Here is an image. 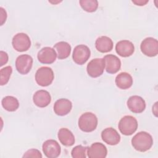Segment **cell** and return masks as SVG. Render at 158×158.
Here are the masks:
<instances>
[{
	"mask_svg": "<svg viewBox=\"0 0 158 158\" xmlns=\"http://www.w3.org/2000/svg\"><path fill=\"white\" fill-rule=\"evenodd\" d=\"M0 56H1V61H0V65L2 66L4 64H6L8 61V54L7 52L1 51L0 52Z\"/></svg>",
	"mask_w": 158,
	"mask_h": 158,
	"instance_id": "cell-28",
	"label": "cell"
},
{
	"mask_svg": "<svg viewBox=\"0 0 158 158\" xmlns=\"http://www.w3.org/2000/svg\"><path fill=\"white\" fill-rule=\"evenodd\" d=\"M91 51L89 48L86 45L80 44L74 48L72 58L77 64L83 65L89 59Z\"/></svg>",
	"mask_w": 158,
	"mask_h": 158,
	"instance_id": "cell-8",
	"label": "cell"
},
{
	"mask_svg": "<svg viewBox=\"0 0 158 158\" xmlns=\"http://www.w3.org/2000/svg\"><path fill=\"white\" fill-rule=\"evenodd\" d=\"M57 51V55L59 59H65L67 58L71 52L70 45L65 41H60L54 46Z\"/></svg>",
	"mask_w": 158,
	"mask_h": 158,
	"instance_id": "cell-22",
	"label": "cell"
},
{
	"mask_svg": "<svg viewBox=\"0 0 158 158\" xmlns=\"http://www.w3.org/2000/svg\"><path fill=\"white\" fill-rule=\"evenodd\" d=\"M112 40L106 36H102L97 38L95 42L96 49L102 53L110 52L113 48Z\"/></svg>",
	"mask_w": 158,
	"mask_h": 158,
	"instance_id": "cell-19",
	"label": "cell"
},
{
	"mask_svg": "<svg viewBox=\"0 0 158 158\" xmlns=\"http://www.w3.org/2000/svg\"><path fill=\"white\" fill-rule=\"evenodd\" d=\"M81 7L86 12H95L98 7V2L96 0H80L79 1Z\"/></svg>",
	"mask_w": 158,
	"mask_h": 158,
	"instance_id": "cell-24",
	"label": "cell"
},
{
	"mask_svg": "<svg viewBox=\"0 0 158 158\" xmlns=\"http://www.w3.org/2000/svg\"><path fill=\"white\" fill-rule=\"evenodd\" d=\"M12 44L14 49L17 51L24 52L30 48L31 40L26 33H19L13 37Z\"/></svg>",
	"mask_w": 158,
	"mask_h": 158,
	"instance_id": "cell-5",
	"label": "cell"
},
{
	"mask_svg": "<svg viewBox=\"0 0 158 158\" xmlns=\"http://www.w3.org/2000/svg\"><path fill=\"white\" fill-rule=\"evenodd\" d=\"M98 118L95 114L92 112H87L81 115L78 119L79 128L86 133L94 131L98 126Z\"/></svg>",
	"mask_w": 158,
	"mask_h": 158,
	"instance_id": "cell-2",
	"label": "cell"
},
{
	"mask_svg": "<svg viewBox=\"0 0 158 158\" xmlns=\"http://www.w3.org/2000/svg\"><path fill=\"white\" fill-rule=\"evenodd\" d=\"M72 102L65 98H61L56 101L54 104V111L59 116H64L68 114L72 110Z\"/></svg>",
	"mask_w": 158,
	"mask_h": 158,
	"instance_id": "cell-16",
	"label": "cell"
},
{
	"mask_svg": "<svg viewBox=\"0 0 158 158\" xmlns=\"http://www.w3.org/2000/svg\"><path fill=\"white\" fill-rule=\"evenodd\" d=\"M0 13H1V25H2L3 23L6 22L7 19V13L5 9L2 7H0Z\"/></svg>",
	"mask_w": 158,
	"mask_h": 158,
	"instance_id": "cell-29",
	"label": "cell"
},
{
	"mask_svg": "<svg viewBox=\"0 0 158 158\" xmlns=\"http://www.w3.org/2000/svg\"><path fill=\"white\" fill-rule=\"evenodd\" d=\"M118 127L120 133L123 135H131L138 128V122L134 117L125 115L120 120Z\"/></svg>",
	"mask_w": 158,
	"mask_h": 158,
	"instance_id": "cell-3",
	"label": "cell"
},
{
	"mask_svg": "<svg viewBox=\"0 0 158 158\" xmlns=\"http://www.w3.org/2000/svg\"><path fill=\"white\" fill-rule=\"evenodd\" d=\"M60 142L65 146H72L75 143V136L72 132L66 128H61L57 134Z\"/></svg>",
	"mask_w": 158,
	"mask_h": 158,
	"instance_id": "cell-21",
	"label": "cell"
},
{
	"mask_svg": "<svg viewBox=\"0 0 158 158\" xmlns=\"http://www.w3.org/2000/svg\"><path fill=\"white\" fill-rule=\"evenodd\" d=\"M116 52L121 57H127L131 56L135 51V46L128 40H121L115 45Z\"/></svg>",
	"mask_w": 158,
	"mask_h": 158,
	"instance_id": "cell-14",
	"label": "cell"
},
{
	"mask_svg": "<svg viewBox=\"0 0 158 158\" xmlns=\"http://www.w3.org/2000/svg\"><path fill=\"white\" fill-rule=\"evenodd\" d=\"M131 144L135 150L139 152H146L152 147L153 139L148 132L140 131L132 138Z\"/></svg>",
	"mask_w": 158,
	"mask_h": 158,
	"instance_id": "cell-1",
	"label": "cell"
},
{
	"mask_svg": "<svg viewBox=\"0 0 158 158\" xmlns=\"http://www.w3.org/2000/svg\"><path fill=\"white\" fill-rule=\"evenodd\" d=\"M157 102H156L155 103L154 106L152 107V110H155V111L154 112V113H153V114L155 115V116H156V117H157Z\"/></svg>",
	"mask_w": 158,
	"mask_h": 158,
	"instance_id": "cell-31",
	"label": "cell"
},
{
	"mask_svg": "<svg viewBox=\"0 0 158 158\" xmlns=\"http://www.w3.org/2000/svg\"><path fill=\"white\" fill-rule=\"evenodd\" d=\"M42 149L44 155L48 158L57 157L61 151L59 144L54 139L45 141L43 144Z\"/></svg>",
	"mask_w": 158,
	"mask_h": 158,
	"instance_id": "cell-10",
	"label": "cell"
},
{
	"mask_svg": "<svg viewBox=\"0 0 158 158\" xmlns=\"http://www.w3.org/2000/svg\"><path fill=\"white\" fill-rule=\"evenodd\" d=\"M101 138L104 142L111 146L118 144L120 141V135L116 130L112 127L106 128L102 131Z\"/></svg>",
	"mask_w": 158,
	"mask_h": 158,
	"instance_id": "cell-15",
	"label": "cell"
},
{
	"mask_svg": "<svg viewBox=\"0 0 158 158\" xmlns=\"http://www.w3.org/2000/svg\"><path fill=\"white\" fill-rule=\"evenodd\" d=\"M104 67L105 62L104 59L95 58L89 62L86 67V71L91 77L97 78L103 73Z\"/></svg>",
	"mask_w": 158,
	"mask_h": 158,
	"instance_id": "cell-6",
	"label": "cell"
},
{
	"mask_svg": "<svg viewBox=\"0 0 158 158\" xmlns=\"http://www.w3.org/2000/svg\"><path fill=\"white\" fill-rule=\"evenodd\" d=\"M127 106L133 113L139 114L143 112L146 108L145 101L137 95L130 96L127 100Z\"/></svg>",
	"mask_w": 158,
	"mask_h": 158,
	"instance_id": "cell-13",
	"label": "cell"
},
{
	"mask_svg": "<svg viewBox=\"0 0 158 158\" xmlns=\"http://www.w3.org/2000/svg\"><path fill=\"white\" fill-rule=\"evenodd\" d=\"M54 78V74L51 68L41 67L39 68L35 74V80L38 85L41 86L50 85Z\"/></svg>",
	"mask_w": 158,
	"mask_h": 158,
	"instance_id": "cell-4",
	"label": "cell"
},
{
	"mask_svg": "<svg viewBox=\"0 0 158 158\" xmlns=\"http://www.w3.org/2000/svg\"><path fill=\"white\" fill-rule=\"evenodd\" d=\"M148 2H149L148 0H146V1H144V0H133V1H132L133 3H134L135 4L137 5V6H140L146 5Z\"/></svg>",
	"mask_w": 158,
	"mask_h": 158,
	"instance_id": "cell-30",
	"label": "cell"
},
{
	"mask_svg": "<svg viewBox=\"0 0 158 158\" xmlns=\"http://www.w3.org/2000/svg\"><path fill=\"white\" fill-rule=\"evenodd\" d=\"M88 148L87 146H83L82 145L76 146L71 151L72 157L73 158H86Z\"/></svg>",
	"mask_w": 158,
	"mask_h": 158,
	"instance_id": "cell-26",
	"label": "cell"
},
{
	"mask_svg": "<svg viewBox=\"0 0 158 158\" xmlns=\"http://www.w3.org/2000/svg\"><path fill=\"white\" fill-rule=\"evenodd\" d=\"M87 154L89 158H104L107 154L106 147L101 143H94L88 148Z\"/></svg>",
	"mask_w": 158,
	"mask_h": 158,
	"instance_id": "cell-17",
	"label": "cell"
},
{
	"mask_svg": "<svg viewBox=\"0 0 158 158\" xmlns=\"http://www.w3.org/2000/svg\"><path fill=\"white\" fill-rule=\"evenodd\" d=\"M12 72V68L11 66H6L0 70V85L1 86L5 85L9 80L10 77Z\"/></svg>",
	"mask_w": 158,
	"mask_h": 158,
	"instance_id": "cell-25",
	"label": "cell"
},
{
	"mask_svg": "<svg viewBox=\"0 0 158 158\" xmlns=\"http://www.w3.org/2000/svg\"><path fill=\"white\" fill-rule=\"evenodd\" d=\"M106 70L107 73L114 74L117 73L121 67L120 59L114 54H107L104 57Z\"/></svg>",
	"mask_w": 158,
	"mask_h": 158,
	"instance_id": "cell-12",
	"label": "cell"
},
{
	"mask_svg": "<svg viewBox=\"0 0 158 158\" xmlns=\"http://www.w3.org/2000/svg\"><path fill=\"white\" fill-rule=\"evenodd\" d=\"M116 86L122 89L130 88L133 85V78L127 72H121L117 75L115 80Z\"/></svg>",
	"mask_w": 158,
	"mask_h": 158,
	"instance_id": "cell-20",
	"label": "cell"
},
{
	"mask_svg": "<svg viewBox=\"0 0 158 158\" xmlns=\"http://www.w3.org/2000/svg\"><path fill=\"white\" fill-rule=\"evenodd\" d=\"M37 57L39 62L41 64H51L56 60L57 53L51 47H44L38 52Z\"/></svg>",
	"mask_w": 158,
	"mask_h": 158,
	"instance_id": "cell-11",
	"label": "cell"
},
{
	"mask_svg": "<svg viewBox=\"0 0 158 158\" xmlns=\"http://www.w3.org/2000/svg\"><path fill=\"white\" fill-rule=\"evenodd\" d=\"M2 106L4 109L9 112L15 111L19 107L18 99L12 96H7L1 101Z\"/></svg>",
	"mask_w": 158,
	"mask_h": 158,
	"instance_id": "cell-23",
	"label": "cell"
},
{
	"mask_svg": "<svg viewBox=\"0 0 158 158\" xmlns=\"http://www.w3.org/2000/svg\"><path fill=\"white\" fill-rule=\"evenodd\" d=\"M33 58L28 54H22L15 60V67L17 72L22 75L27 74L31 69Z\"/></svg>",
	"mask_w": 158,
	"mask_h": 158,
	"instance_id": "cell-9",
	"label": "cell"
},
{
	"mask_svg": "<svg viewBox=\"0 0 158 158\" xmlns=\"http://www.w3.org/2000/svg\"><path fill=\"white\" fill-rule=\"evenodd\" d=\"M23 157H36L41 158L42 154L40 151L36 149H31L25 152L23 156Z\"/></svg>",
	"mask_w": 158,
	"mask_h": 158,
	"instance_id": "cell-27",
	"label": "cell"
},
{
	"mask_svg": "<svg viewBox=\"0 0 158 158\" xmlns=\"http://www.w3.org/2000/svg\"><path fill=\"white\" fill-rule=\"evenodd\" d=\"M143 54L148 57H154L158 53V41L156 39L148 37L143 40L140 45Z\"/></svg>",
	"mask_w": 158,
	"mask_h": 158,
	"instance_id": "cell-7",
	"label": "cell"
},
{
	"mask_svg": "<svg viewBox=\"0 0 158 158\" xmlns=\"http://www.w3.org/2000/svg\"><path fill=\"white\" fill-rule=\"evenodd\" d=\"M34 104L39 107L48 106L51 101V96L49 93L44 89H40L35 93L33 96Z\"/></svg>",
	"mask_w": 158,
	"mask_h": 158,
	"instance_id": "cell-18",
	"label": "cell"
}]
</instances>
